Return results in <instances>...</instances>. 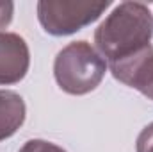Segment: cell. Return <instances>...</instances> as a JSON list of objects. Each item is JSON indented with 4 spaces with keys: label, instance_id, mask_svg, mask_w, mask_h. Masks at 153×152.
Wrapping results in <instances>:
<instances>
[{
    "label": "cell",
    "instance_id": "cell-2",
    "mask_svg": "<svg viewBox=\"0 0 153 152\" xmlns=\"http://www.w3.org/2000/svg\"><path fill=\"white\" fill-rule=\"evenodd\" d=\"M107 61L85 39L71 41L57 52L53 77L68 95H87L94 91L107 74Z\"/></svg>",
    "mask_w": 153,
    "mask_h": 152
},
{
    "label": "cell",
    "instance_id": "cell-5",
    "mask_svg": "<svg viewBox=\"0 0 153 152\" xmlns=\"http://www.w3.org/2000/svg\"><path fill=\"white\" fill-rule=\"evenodd\" d=\"M30 66V50L27 41L16 32H0V84L20 82Z\"/></svg>",
    "mask_w": 153,
    "mask_h": 152
},
{
    "label": "cell",
    "instance_id": "cell-9",
    "mask_svg": "<svg viewBox=\"0 0 153 152\" xmlns=\"http://www.w3.org/2000/svg\"><path fill=\"white\" fill-rule=\"evenodd\" d=\"M14 14V4L13 2H0V32L13 22Z\"/></svg>",
    "mask_w": 153,
    "mask_h": 152
},
{
    "label": "cell",
    "instance_id": "cell-7",
    "mask_svg": "<svg viewBox=\"0 0 153 152\" xmlns=\"http://www.w3.org/2000/svg\"><path fill=\"white\" fill-rule=\"evenodd\" d=\"M18 152H66L62 147L52 143V141H46V140H29L23 143V147Z\"/></svg>",
    "mask_w": 153,
    "mask_h": 152
},
{
    "label": "cell",
    "instance_id": "cell-1",
    "mask_svg": "<svg viewBox=\"0 0 153 152\" xmlns=\"http://www.w3.org/2000/svg\"><path fill=\"white\" fill-rule=\"evenodd\" d=\"M153 14L141 2H121L94 31V45L107 65L125 59L150 45Z\"/></svg>",
    "mask_w": 153,
    "mask_h": 152
},
{
    "label": "cell",
    "instance_id": "cell-8",
    "mask_svg": "<svg viewBox=\"0 0 153 152\" xmlns=\"http://www.w3.org/2000/svg\"><path fill=\"white\" fill-rule=\"evenodd\" d=\"M135 152H153V122L139 132L135 141Z\"/></svg>",
    "mask_w": 153,
    "mask_h": 152
},
{
    "label": "cell",
    "instance_id": "cell-6",
    "mask_svg": "<svg viewBox=\"0 0 153 152\" xmlns=\"http://www.w3.org/2000/svg\"><path fill=\"white\" fill-rule=\"evenodd\" d=\"M27 116V106L20 93L0 90V141L16 134Z\"/></svg>",
    "mask_w": 153,
    "mask_h": 152
},
{
    "label": "cell",
    "instance_id": "cell-4",
    "mask_svg": "<svg viewBox=\"0 0 153 152\" xmlns=\"http://www.w3.org/2000/svg\"><path fill=\"white\" fill-rule=\"evenodd\" d=\"M116 81L141 91L153 100V47L152 43L135 54L107 65Z\"/></svg>",
    "mask_w": 153,
    "mask_h": 152
},
{
    "label": "cell",
    "instance_id": "cell-3",
    "mask_svg": "<svg viewBox=\"0 0 153 152\" xmlns=\"http://www.w3.org/2000/svg\"><path fill=\"white\" fill-rule=\"evenodd\" d=\"M109 7V0H39L36 11L46 34L70 36L96 22Z\"/></svg>",
    "mask_w": 153,
    "mask_h": 152
}]
</instances>
